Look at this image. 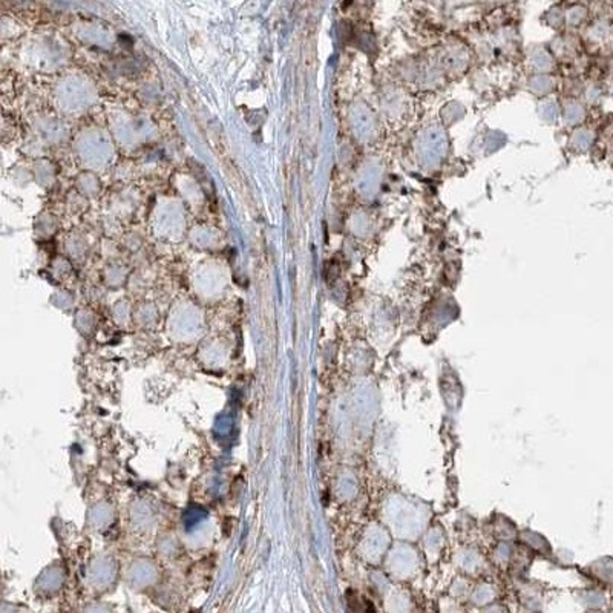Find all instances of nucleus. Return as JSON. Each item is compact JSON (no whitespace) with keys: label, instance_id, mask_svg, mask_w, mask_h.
<instances>
[{"label":"nucleus","instance_id":"nucleus-1","mask_svg":"<svg viewBox=\"0 0 613 613\" xmlns=\"http://www.w3.org/2000/svg\"><path fill=\"white\" fill-rule=\"evenodd\" d=\"M346 601H349V606L353 610V613H376L373 602L361 595H357L353 590H349V594H346Z\"/></svg>","mask_w":613,"mask_h":613}]
</instances>
